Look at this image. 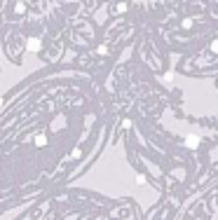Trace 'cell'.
<instances>
[{"label": "cell", "instance_id": "1", "mask_svg": "<svg viewBox=\"0 0 218 220\" xmlns=\"http://www.w3.org/2000/svg\"><path fill=\"white\" fill-rule=\"evenodd\" d=\"M197 143H200L197 136H188V145H190V148H197Z\"/></svg>", "mask_w": 218, "mask_h": 220}]
</instances>
